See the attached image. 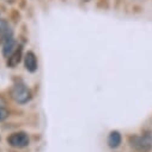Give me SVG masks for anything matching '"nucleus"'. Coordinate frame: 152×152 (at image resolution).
<instances>
[{
	"label": "nucleus",
	"mask_w": 152,
	"mask_h": 152,
	"mask_svg": "<svg viewBox=\"0 0 152 152\" xmlns=\"http://www.w3.org/2000/svg\"><path fill=\"white\" fill-rule=\"evenodd\" d=\"M131 146L138 152H150L152 150V135L146 132L141 135H134L131 138Z\"/></svg>",
	"instance_id": "obj_1"
},
{
	"label": "nucleus",
	"mask_w": 152,
	"mask_h": 152,
	"mask_svg": "<svg viewBox=\"0 0 152 152\" xmlns=\"http://www.w3.org/2000/svg\"><path fill=\"white\" fill-rule=\"evenodd\" d=\"M11 97L16 103L25 104L31 99V92L24 84H16L11 90Z\"/></svg>",
	"instance_id": "obj_2"
},
{
	"label": "nucleus",
	"mask_w": 152,
	"mask_h": 152,
	"mask_svg": "<svg viewBox=\"0 0 152 152\" xmlns=\"http://www.w3.org/2000/svg\"><path fill=\"white\" fill-rule=\"evenodd\" d=\"M7 144L16 148H23L29 145V135L25 132H15L7 138Z\"/></svg>",
	"instance_id": "obj_3"
},
{
	"label": "nucleus",
	"mask_w": 152,
	"mask_h": 152,
	"mask_svg": "<svg viewBox=\"0 0 152 152\" xmlns=\"http://www.w3.org/2000/svg\"><path fill=\"white\" fill-rule=\"evenodd\" d=\"M18 49V47H17V43H16V41L12 39V37H10V39H7L5 42H4V47H3V55L5 56V58H10L16 50Z\"/></svg>",
	"instance_id": "obj_4"
},
{
	"label": "nucleus",
	"mask_w": 152,
	"mask_h": 152,
	"mask_svg": "<svg viewBox=\"0 0 152 152\" xmlns=\"http://www.w3.org/2000/svg\"><path fill=\"white\" fill-rule=\"evenodd\" d=\"M24 65H25V68L29 72H35L37 69V58L32 52H28L25 54Z\"/></svg>",
	"instance_id": "obj_5"
},
{
	"label": "nucleus",
	"mask_w": 152,
	"mask_h": 152,
	"mask_svg": "<svg viewBox=\"0 0 152 152\" xmlns=\"http://www.w3.org/2000/svg\"><path fill=\"white\" fill-rule=\"evenodd\" d=\"M121 142H122V137H121L120 132H118V131L110 132V134L108 137V145H109V147L116 148V147H119L121 145Z\"/></svg>",
	"instance_id": "obj_6"
},
{
	"label": "nucleus",
	"mask_w": 152,
	"mask_h": 152,
	"mask_svg": "<svg viewBox=\"0 0 152 152\" xmlns=\"http://www.w3.org/2000/svg\"><path fill=\"white\" fill-rule=\"evenodd\" d=\"M20 56H22V49L19 48V49H17V50L9 58L7 65H9L10 67H15V66H17V65L19 64V61H20Z\"/></svg>",
	"instance_id": "obj_7"
},
{
	"label": "nucleus",
	"mask_w": 152,
	"mask_h": 152,
	"mask_svg": "<svg viewBox=\"0 0 152 152\" xmlns=\"http://www.w3.org/2000/svg\"><path fill=\"white\" fill-rule=\"evenodd\" d=\"M9 116V110L6 108V102L3 97H0V121H4Z\"/></svg>",
	"instance_id": "obj_8"
},
{
	"label": "nucleus",
	"mask_w": 152,
	"mask_h": 152,
	"mask_svg": "<svg viewBox=\"0 0 152 152\" xmlns=\"http://www.w3.org/2000/svg\"><path fill=\"white\" fill-rule=\"evenodd\" d=\"M83 3H89V1H91V0H82Z\"/></svg>",
	"instance_id": "obj_9"
}]
</instances>
